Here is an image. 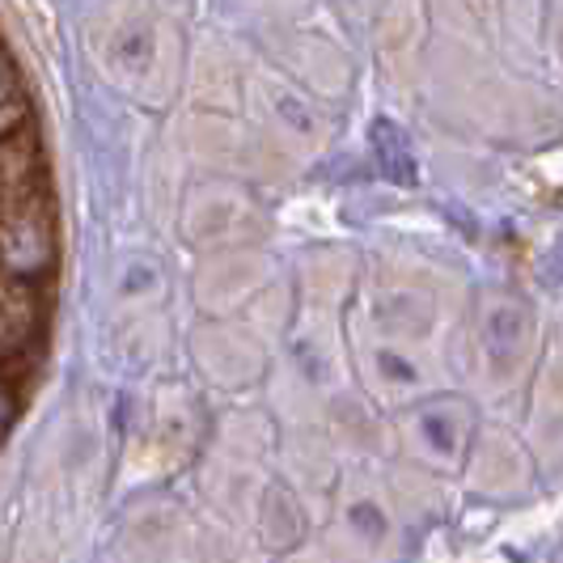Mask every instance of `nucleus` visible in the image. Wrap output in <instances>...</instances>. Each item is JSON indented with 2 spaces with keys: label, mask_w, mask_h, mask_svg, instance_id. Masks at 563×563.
<instances>
[{
  "label": "nucleus",
  "mask_w": 563,
  "mask_h": 563,
  "mask_svg": "<svg viewBox=\"0 0 563 563\" xmlns=\"http://www.w3.org/2000/svg\"><path fill=\"white\" fill-rule=\"evenodd\" d=\"M402 437L416 462L441 475H453L462 471V462L471 457V445H475V411L471 402L453 395L420 398L402 416Z\"/></svg>",
  "instance_id": "nucleus-2"
},
{
  "label": "nucleus",
  "mask_w": 563,
  "mask_h": 563,
  "mask_svg": "<svg viewBox=\"0 0 563 563\" xmlns=\"http://www.w3.org/2000/svg\"><path fill=\"white\" fill-rule=\"evenodd\" d=\"M102 68L114 77L119 89H128L132 98H141L148 107L169 102L174 77H178V52L169 47L166 30L157 26L153 13H119L111 26L98 38Z\"/></svg>",
  "instance_id": "nucleus-1"
},
{
  "label": "nucleus",
  "mask_w": 563,
  "mask_h": 563,
  "mask_svg": "<svg viewBox=\"0 0 563 563\" xmlns=\"http://www.w3.org/2000/svg\"><path fill=\"white\" fill-rule=\"evenodd\" d=\"M263 361H267L263 343L251 331L233 327V322H212V331L199 335V365L208 368V377L221 382V386L254 382L263 373Z\"/></svg>",
  "instance_id": "nucleus-6"
},
{
  "label": "nucleus",
  "mask_w": 563,
  "mask_h": 563,
  "mask_svg": "<svg viewBox=\"0 0 563 563\" xmlns=\"http://www.w3.org/2000/svg\"><path fill=\"white\" fill-rule=\"evenodd\" d=\"M301 526H306L301 505H297L288 492L276 487V492L263 500V530H272V542H276V547H292V542H301Z\"/></svg>",
  "instance_id": "nucleus-9"
},
{
  "label": "nucleus",
  "mask_w": 563,
  "mask_h": 563,
  "mask_svg": "<svg viewBox=\"0 0 563 563\" xmlns=\"http://www.w3.org/2000/svg\"><path fill=\"white\" fill-rule=\"evenodd\" d=\"M339 530L347 542H356V551H377L390 538V512L373 492H347V500L339 505Z\"/></svg>",
  "instance_id": "nucleus-7"
},
{
  "label": "nucleus",
  "mask_w": 563,
  "mask_h": 563,
  "mask_svg": "<svg viewBox=\"0 0 563 563\" xmlns=\"http://www.w3.org/2000/svg\"><path fill=\"white\" fill-rule=\"evenodd\" d=\"M267 98H272V119L280 123L284 132H292V136H313L318 132V119H313L310 102L297 98V89L276 85V89H267Z\"/></svg>",
  "instance_id": "nucleus-10"
},
{
  "label": "nucleus",
  "mask_w": 563,
  "mask_h": 563,
  "mask_svg": "<svg viewBox=\"0 0 563 563\" xmlns=\"http://www.w3.org/2000/svg\"><path fill=\"white\" fill-rule=\"evenodd\" d=\"M479 356L492 382L521 377L534 352V313L512 292H492L479 306Z\"/></svg>",
  "instance_id": "nucleus-3"
},
{
  "label": "nucleus",
  "mask_w": 563,
  "mask_h": 563,
  "mask_svg": "<svg viewBox=\"0 0 563 563\" xmlns=\"http://www.w3.org/2000/svg\"><path fill=\"white\" fill-rule=\"evenodd\" d=\"M9 416H13V402H9V390L0 386V432L9 428Z\"/></svg>",
  "instance_id": "nucleus-11"
},
{
  "label": "nucleus",
  "mask_w": 563,
  "mask_h": 563,
  "mask_svg": "<svg viewBox=\"0 0 563 563\" xmlns=\"http://www.w3.org/2000/svg\"><path fill=\"white\" fill-rule=\"evenodd\" d=\"M361 373H365L368 390L377 398H390V402L420 398L428 386V368L411 352V343H398L386 335H373L368 343H361Z\"/></svg>",
  "instance_id": "nucleus-5"
},
{
  "label": "nucleus",
  "mask_w": 563,
  "mask_h": 563,
  "mask_svg": "<svg viewBox=\"0 0 563 563\" xmlns=\"http://www.w3.org/2000/svg\"><path fill=\"white\" fill-rule=\"evenodd\" d=\"M254 221V203L233 183H208L191 196L187 208V238L199 246H229Z\"/></svg>",
  "instance_id": "nucleus-4"
},
{
  "label": "nucleus",
  "mask_w": 563,
  "mask_h": 563,
  "mask_svg": "<svg viewBox=\"0 0 563 563\" xmlns=\"http://www.w3.org/2000/svg\"><path fill=\"white\" fill-rule=\"evenodd\" d=\"M30 114V98H26V85H22V73L18 64L9 59V52L0 47V141L22 132Z\"/></svg>",
  "instance_id": "nucleus-8"
}]
</instances>
